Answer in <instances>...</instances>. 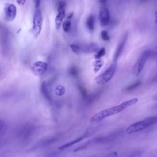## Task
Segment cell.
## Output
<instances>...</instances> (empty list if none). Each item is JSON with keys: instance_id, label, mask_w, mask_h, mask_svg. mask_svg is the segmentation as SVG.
<instances>
[{"instance_id": "cell-1", "label": "cell", "mask_w": 157, "mask_h": 157, "mask_svg": "<svg viewBox=\"0 0 157 157\" xmlns=\"http://www.w3.org/2000/svg\"><path fill=\"white\" fill-rule=\"evenodd\" d=\"M138 101V99L137 98H132L118 105L102 110L99 112L94 114L91 118H90V120L91 123H98L104 120V118L112 116L115 114H117L123 110L127 109L128 107L136 104Z\"/></svg>"}, {"instance_id": "cell-2", "label": "cell", "mask_w": 157, "mask_h": 157, "mask_svg": "<svg viewBox=\"0 0 157 157\" xmlns=\"http://www.w3.org/2000/svg\"><path fill=\"white\" fill-rule=\"evenodd\" d=\"M156 124H157V115L151 116L131 124L126 128V133L128 134L136 133Z\"/></svg>"}, {"instance_id": "cell-3", "label": "cell", "mask_w": 157, "mask_h": 157, "mask_svg": "<svg viewBox=\"0 0 157 157\" xmlns=\"http://www.w3.org/2000/svg\"><path fill=\"white\" fill-rule=\"evenodd\" d=\"M42 23L43 17L42 12L39 8H35L31 28V33L35 39H37L41 33Z\"/></svg>"}, {"instance_id": "cell-4", "label": "cell", "mask_w": 157, "mask_h": 157, "mask_svg": "<svg viewBox=\"0 0 157 157\" xmlns=\"http://www.w3.org/2000/svg\"><path fill=\"white\" fill-rule=\"evenodd\" d=\"M150 55L151 51L149 50H146L141 53L132 68V74L134 76L137 77L141 73Z\"/></svg>"}, {"instance_id": "cell-5", "label": "cell", "mask_w": 157, "mask_h": 157, "mask_svg": "<svg viewBox=\"0 0 157 157\" xmlns=\"http://www.w3.org/2000/svg\"><path fill=\"white\" fill-rule=\"evenodd\" d=\"M116 67V63H113V64H112L105 71H104L102 73H101L95 78L96 82L99 85H103L108 82L112 79V78L114 75Z\"/></svg>"}, {"instance_id": "cell-6", "label": "cell", "mask_w": 157, "mask_h": 157, "mask_svg": "<svg viewBox=\"0 0 157 157\" xmlns=\"http://www.w3.org/2000/svg\"><path fill=\"white\" fill-rule=\"evenodd\" d=\"M66 3L63 1H60L58 5V9H57V14L55 17V28L56 29H58L65 17L66 15Z\"/></svg>"}, {"instance_id": "cell-7", "label": "cell", "mask_w": 157, "mask_h": 157, "mask_svg": "<svg viewBox=\"0 0 157 157\" xmlns=\"http://www.w3.org/2000/svg\"><path fill=\"white\" fill-rule=\"evenodd\" d=\"M110 12L107 6H101L99 12V20L102 27L106 26L110 22Z\"/></svg>"}, {"instance_id": "cell-8", "label": "cell", "mask_w": 157, "mask_h": 157, "mask_svg": "<svg viewBox=\"0 0 157 157\" xmlns=\"http://www.w3.org/2000/svg\"><path fill=\"white\" fill-rule=\"evenodd\" d=\"M128 33H126L120 39L118 45L117 46V48L115 49L114 55H113V62L114 63H116V61H117V59H118L120 56L121 55V53L124 50V46L126 45V41L128 39Z\"/></svg>"}, {"instance_id": "cell-9", "label": "cell", "mask_w": 157, "mask_h": 157, "mask_svg": "<svg viewBox=\"0 0 157 157\" xmlns=\"http://www.w3.org/2000/svg\"><path fill=\"white\" fill-rule=\"evenodd\" d=\"M5 19L8 21H13L17 15V7L13 4L7 3L4 6Z\"/></svg>"}, {"instance_id": "cell-10", "label": "cell", "mask_w": 157, "mask_h": 157, "mask_svg": "<svg viewBox=\"0 0 157 157\" xmlns=\"http://www.w3.org/2000/svg\"><path fill=\"white\" fill-rule=\"evenodd\" d=\"M81 53H90L96 52L98 50V45L96 43H88L80 44Z\"/></svg>"}, {"instance_id": "cell-11", "label": "cell", "mask_w": 157, "mask_h": 157, "mask_svg": "<svg viewBox=\"0 0 157 157\" xmlns=\"http://www.w3.org/2000/svg\"><path fill=\"white\" fill-rule=\"evenodd\" d=\"M47 68V64L43 61H37L32 66L33 72L36 75L44 74Z\"/></svg>"}, {"instance_id": "cell-12", "label": "cell", "mask_w": 157, "mask_h": 157, "mask_svg": "<svg viewBox=\"0 0 157 157\" xmlns=\"http://www.w3.org/2000/svg\"><path fill=\"white\" fill-rule=\"evenodd\" d=\"M86 26L87 29L92 32L94 30L95 28V18L93 15H90L86 20Z\"/></svg>"}, {"instance_id": "cell-13", "label": "cell", "mask_w": 157, "mask_h": 157, "mask_svg": "<svg viewBox=\"0 0 157 157\" xmlns=\"http://www.w3.org/2000/svg\"><path fill=\"white\" fill-rule=\"evenodd\" d=\"M86 137V135L84 134V135H83L82 136L79 137L78 138H77V139H75V140H73L72 141H70V142H67V143H66V144L62 145L61 147H59V150H64V149H66V148H69V147H70L71 146H72V145H74V144H77V143L80 142V141H82V140L84 138H85Z\"/></svg>"}, {"instance_id": "cell-14", "label": "cell", "mask_w": 157, "mask_h": 157, "mask_svg": "<svg viewBox=\"0 0 157 157\" xmlns=\"http://www.w3.org/2000/svg\"><path fill=\"white\" fill-rule=\"evenodd\" d=\"M62 27L65 33H69L71 30V20L66 19L62 23Z\"/></svg>"}, {"instance_id": "cell-15", "label": "cell", "mask_w": 157, "mask_h": 157, "mask_svg": "<svg viewBox=\"0 0 157 157\" xmlns=\"http://www.w3.org/2000/svg\"><path fill=\"white\" fill-rule=\"evenodd\" d=\"M40 90H41V92L42 93V94L44 95V96H45V98L48 99L50 100V95L48 94V88H47V85L46 84L45 82H43L41 84V87H40Z\"/></svg>"}, {"instance_id": "cell-16", "label": "cell", "mask_w": 157, "mask_h": 157, "mask_svg": "<svg viewBox=\"0 0 157 157\" xmlns=\"http://www.w3.org/2000/svg\"><path fill=\"white\" fill-rule=\"evenodd\" d=\"M70 48L71 50L75 54H80L81 51H80V44H71L70 45Z\"/></svg>"}, {"instance_id": "cell-17", "label": "cell", "mask_w": 157, "mask_h": 157, "mask_svg": "<svg viewBox=\"0 0 157 157\" xmlns=\"http://www.w3.org/2000/svg\"><path fill=\"white\" fill-rule=\"evenodd\" d=\"M105 48L104 47H102V48L99 49L96 52V53L94 55V57L96 59H101L102 57H103L105 55Z\"/></svg>"}, {"instance_id": "cell-18", "label": "cell", "mask_w": 157, "mask_h": 157, "mask_svg": "<svg viewBox=\"0 0 157 157\" xmlns=\"http://www.w3.org/2000/svg\"><path fill=\"white\" fill-rule=\"evenodd\" d=\"M101 36L102 39L104 41H109L110 40V37L107 31L105 30H102L101 32Z\"/></svg>"}, {"instance_id": "cell-19", "label": "cell", "mask_w": 157, "mask_h": 157, "mask_svg": "<svg viewBox=\"0 0 157 157\" xmlns=\"http://www.w3.org/2000/svg\"><path fill=\"white\" fill-rule=\"evenodd\" d=\"M140 81H137L134 83H133L132 85H129V86H128L126 88V90H128V91H131V90H134L136 88L138 87L140 85Z\"/></svg>"}, {"instance_id": "cell-20", "label": "cell", "mask_w": 157, "mask_h": 157, "mask_svg": "<svg viewBox=\"0 0 157 157\" xmlns=\"http://www.w3.org/2000/svg\"><path fill=\"white\" fill-rule=\"evenodd\" d=\"M98 2L100 6H107V0H98Z\"/></svg>"}, {"instance_id": "cell-21", "label": "cell", "mask_w": 157, "mask_h": 157, "mask_svg": "<svg viewBox=\"0 0 157 157\" xmlns=\"http://www.w3.org/2000/svg\"><path fill=\"white\" fill-rule=\"evenodd\" d=\"M35 8H39L40 4V0H34Z\"/></svg>"}, {"instance_id": "cell-22", "label": "cell", "mask_w": 157, "mask_h": 157, "mask_svg": "<svg viewBox=\"0 0 157 157\" xmlns=\"http://www.w3.org/2000/svg\"><path fill=\"white\" fill-rule=\"evenodd\" d=\"M16 2L19 5H24L26 3V0H16Z\"/></svg>"}, {"instance_id": "cell-23", "label": "cell", "mask_w": 157, "mask_h": 157, "mask_svg": "<svg viewBox=\"0 0 157 157\" xmlns=\"http://www.w3.org/2000/svg\"><path fill=\"white\" fill-rule=\"evenodd\" d=\"M4 122L0 120V131L2 129V128L4 127Z\"/></svg>"}, {"instance_id": "cell-24", "label": "cell", "mask_w": 157, "mask_h": 157, "mask_svg": "<svg viewBox=\"0 0 157 157\" xmlns=\"http://www.w3.org/2000/svg\"><path fill=\"white\" fill-rule=\"evenodd\" d=\"M117 154L116 153H111L110 155H109L108 156H107L106 157H117Z\"/></svg>"}, {"instance_id": "cell-25", "label": "cell", "mask_w": 157, "mask_h": 157, "mask_svg": "<svg viewBox=\"0 0 157 157\" xmlns=\"http://www.w3.org/2000/svg\"><path fill=\"white\" fill-rule=\"evenodd\" d=\"M147 1V0H139L140 4H143V3H144L145 2H146Z\"/></svg>"}, {"instance_id": "cell-26", "label": "cell", "mask_w": 157, "mask_h": 157, "mask_svg": "<svg viewBox=\"0 0 157 157\" xmlns=\"http://www.w3.org/2000/svg\"><path fill=\"white\" fill-rule=\"evenodd\" d=\"M155 17L156 20V21H157V10L155 12Z\"/></svg>"}, {"instance_id": "cell-27", "label": "cell", "mask_w": 157, "mask_h": 157, "mask_svg": "<svg viewBox=\"0 0 157 157\" xmlns=\"http://www.w3.org/2000/svg\"><path fill=\"white\" fill-rule=\"evenodd\" d=\"M156 82H157V78H156Z\"/></svg>"}, {"instance_id": "cell-28", "label": "cell", "mask_w": 157, "mask_h": 157, "mask_svg": "<svg viewBox=\"0 0 157 157\" xmlns=\"http://www.w3.org/2000/svg\"></svg>"}]
</instances>
